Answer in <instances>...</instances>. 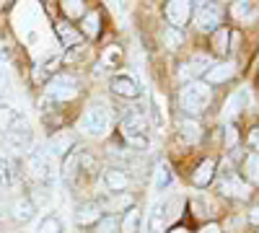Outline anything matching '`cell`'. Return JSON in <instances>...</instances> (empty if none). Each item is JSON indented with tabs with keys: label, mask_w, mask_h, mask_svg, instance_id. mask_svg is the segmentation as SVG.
Listing matches in <instances>:
<instances>
[{
	"label": "cell",
	"mask_w": 259,
	"mask_h": 233,
	"mask_svg": "<svg viewBox=\"0 0 259 233\" xmlns=\"http://www.w3.org/2000/svg\"><path fill=\"white\" fill-rule=\"evenodd\" d=\"M179 101H182L184 112H192V114L202 112L207 104H210V88H207V83L189 80L187 86L182 88V94H179Z\"/></svg>",
	"instance_id": "obj_1"
},
{
	"label": "cell",
	"mask_w": 259,
	"mask_h": 233,
	"mask_svg": "<svg viewBox=\"0 0 259 233\" xmlns=\"http://www.w3.org/2000/svg\"><path fill=\"white\" fill-rule=\"evenodd\" d=\"M122 137L133 148H148V122L140 112H133L122 119Z\"/></svg>",
	"instance_id": "obj_2"
},
{
	"label": "cell",
	"mask_w": 259,
	"mask_h": 233,
	"mask_svg": "<svg viewBox=\"0 0 259 233\" xmlns=\"http://www.w3.org/2000/svg\"><path fill=\"white\" fill-rule=\"evenodd\" d=\"M109 127H112V114L106 107H91L89 112L83 114L80 119V130L85 135H91V137H101L109 132Z\"/></svg>",
	"instance_id": "obj_3"
},
{
	"label": "cell",
	"mask_w": 259,
	"mask_h": 233,
	"mask_svg": "<svg viewBox=\"0 0 259 233\" xmlns=\"http://www.w3.org/2000/svg\"><path fill=\"white\" fill-rule=\"evenodd\" d=\"M171 210H177V202H158L153 205L148 215V233H163L166 225L177 218V213H171Z\"/></svg>",
	"instance_id": "obj_4"
},
{
	"label": "cell",
	"mask_w": 259,
	"mask_h": 233,
	"mask_svg": "<svg viewBox=\"0 0 259 233\" xmlns=\"http://www.w3.org/2000/svg\"><path fill=\"white\" fill-rule=\"evenodd\" d=\"M29 168H31V174L36 176V179H41V181H47V179H52L55 176V158H52V153L50 151H31V156H29Z\"/></svg>",
	"instance_id": "obj_5"
},
{
	"label": "cell",
	"mask_w": 259,
	"mask_h": 233,
	"mask_svg": "<svg viewBox=\"0 0 259 233\" xmlns=\"http://www.w3.org/2000/svg\"><path fill=\"white\" fill-rule=\"evenodd\" d=\"M3 140L8 143V148H13V151H29L31 148V127L18 117L11 130L3 132Z\"/></svg>",
	"instance_id": "obj_6"
},
{
	"label": "cell",
	"mask_w": 259,
	"mask_h": 233,
	"mask_svg": "<svg viewBox=\"0 0 259 233\" xmlns=\"http://www.w3.org/2000/svg\"><path fill=\"white\" fill-rule=\"evenodd\" d=\"M221 8L215 3H197V13H194V24L200 31H215L221 26Z\"/></svg>",
	"instance_id": "obj_7"
},
{
	"label": "cell",
	"mask_w": 259,
	"mask_h": 233,
	"mask_svg": "<svg viewBox=\"0 0 259 233\" xmlns=\"http://www.w3.org/2000/svg\"><path fill=\"white\" fill-rule=\"evenodd\" d=\"M50 96L52 99H57V101H70V99H75L78 96V83H75V78H70V75H55L52 80H50Z\"/></svg>",
	"instance_id": "obj_8"
},
{
	"label": "cell",
	"mask_w": 259,
	"mask_h": 233,
	"mask_svg": "<svg viewBox=\"0 0 259 233\" xmlns=\"http://www.w3.org/2000/svg\"><path fill=\"white\" fill-rule=\"evenodd\" d=\"M189 16H192V3H184V0H174V3H168L166 6V18L174 24V29L177 26H184L187 21H189Z\"/></svg>",
	"instance_id": "obj_9"
},
{
	"label": "cell",
	"mask_w": 259,
	"mask_h": 233,
	"mask_svg": "<svg viewBox=\"0 0 259 233\" xmlns=\"http://www.w3.org/2000/svg\"><path fill=\"white\" fill-rule=\"evenodd\" d=\"M221 192L228 195V197H239V200H244V197H249V184H246L244 179H239L236 174H231V176L223 179Z\"/></svg>",
	"instance_id": "obj_10"
},
{
	"label": "cell",
	"mask_w": 259,
	"mask_h": 233,
	"mask_svg": "<svg viewBox=\"0 0 259 233\" xmlns=\"http://www.w3.org/2000/svg\"><path fill=\"white\" fill-rule=\"evenodd\" d=\"M112 91L117 96H124V99H135L140 91H138V83L130 78V75H117L112 78Z\"/></svg>",
	"instance_id": "obj_11"
},
{
	"label": "cell",
	"mask_w": 259,
	"mask_h": 233,
	"mask_svg": "<svg viewBox=\"0 0 259 233\" xmlns=\"http://www.w3.org/2000/svg\"><path fill=\"white\" fill-rule=\"evenodd\" d=\"M73 143H75V137H73L70 132H57V135L50 140V148H47V151L52 153V158H55V156H70Z\"/></svg>",
	"instance_id": "obj_12"
},
{
	"label": "cell",
	"mask_w": 259,
	"mask_h": 233,
	"mask_svg": "<svg viewBox=\"0 0 259 233\" xmlns=\"http://www.w3.org/2000/svg\"><path fill=\"white\" fill-rule=\"evenodd\" d=\"M99 218H101V207L94 205V202L80 205V207H78V213H75V220H78L80 225H91V223H96Z\"/></svg>",
	"instance_id": "obj_13"
},
{
	"label": "cell",
	"mask_w": 259,
	"mask_h": 233,
	"mask_svg": "<svg viewBox=\"0 0 259 233\" xmlns=\"http://www.w3.org/2000/svg\"><path fill=\"white\" fill-rule=\"evenodd\" d=\"M249 91L246 88H241V91H236L228 101H226V117H236V114H239L244 107H246V104H249Z\"/></svg>",
	"instance_id": "obj_14"
},
{
	"label": "cell",
	"mask_w": 259,
	"mask_h": 233,
	"mask_svg": "<svg viewBox=\"0 0 259 233\" xmlns=\"http://www.w3.org/2000/svg\"><path fill=\"white\" fill-rule=\"evenodd\" d=\"M210 70V57H194L192 62H184L182 65V70H179V78L182 80H187V78H194L200 70Z\"/></svg>",
	"instance_id": "obj_15"
},
{
	"label": "cell",
	"mask_w": 259,
	"mask_h": 233,
	"mask_svg": "<svg viewBox=\"0 0 259 233\" xmlns=\"http://www.w3.org/2000/svg\"><path fill=\"white\" fill-rule=\"evenodd\" d=\"M212 176H215V163H212V161L207 158V161H202V163L197 166V171H194L192 181L197 184V187H207Z\"/></svg>",
	"instance_id": "obj_16"
},
{
	"label": "cell",
	"mask_w": 259,
	"mask_h": 233,
	"mask_svg": "<svg viewBox=\"0 0 259 233\" xmlns=\"http://www.w3.org/2000/svg\"><path fill=\"white\" fill-rule=\"evenodd\" d=\"M138 225H140V210L138 207H130L127 213H124V218L119 220V228H122V233H135Z\"/></svg>",
	"instance_id": "obj_17"
},
{
	"label": "cell",
	"mask_w": 259,
	"mask_h": 233,
	"mask_svg": "<svg viewBox=\"0 0 259 233\" xmlns=\"http://www.w3.org/2000/svg\"><path fill=\"white\" fill-rule=\"evenodd\" d=\"M233 75V68L228 65V62H221V65H212L207 70V83H223Z\"/></svg>",
	"instance_id": "obj_18"
},
{
	"label": "cell",
	"mask_w": 259,
	"mask_h": 233,
	"mask_svg": "<svg viewBox=\"0 0 259 233\" xmlns=\"http://www.w3.org/2000/svg\"><path fill=\"white\" fill-rule=\"evenodd\" d=\"M168 184H171V168L166 163H158L156 166V176H153V189L156 192H163Z\"/></svg>",
	"instance_id": "obj_19"
},
{
	"label": "cell",
	"mask_w": 259,
	"mask_h": 233,
	"mask_svg": "<svg viewBox=\"0 0 259 233\" xmlns=\"http://www.w3.org/2000/svg\"><path fill=\"white\" fill-rule=\"evenodd\" d=\"M57 34H60L65 47H73V44H78V41H80V34L75 29H70V24H60L57 26Z\"/></svg>",
	"instance_id": "obj_20"
},
{
	"label": "cell",
	"mask_w": 259,
	"mask_h": 233,
	"mask_svg": "<svg viewBox=\"0 0 259 233\" xmlns=\"http://www.w3.org/2000/svg\"><path fill=\"white\" fill-rule=\"evenodd\" d=\"M13 215H16V220L26 223V220L34 215V205H31L29 200H18V202H16V207H13Z\"/></svg>",
	"instance_id": "obj_21"
},
{
	"label": "cell",
	"mask_w": 259,
	"mask_h": 233,
	"mask_svg": "<svg viewBox=\"0 0 259 233\" xmlns=\"http://www.w3.org/2000/svg\"><path fill=\"white\" fill-rule=\"evenodd\" d=\"M179 130H182V135H184L189 143H194V140L200 137V124L194 122V119H182V122H179Z\"/></svg>",
	"instance_id": "obj_22"
},
{
	"label": "cell",
	"mask_w": 259,
	"mask_h": 233,
	"mask_svg": "<svg viewBox=\"0 0 259 233\" xmlns=\"http://www.w3.org/2000/svg\"><path fill=\"white\" fill-rule=\"evenodd\" d=\"M16 119H18V114H16L11 107H0V135L8 132L11 127L16 124Z\"/></svg>",
	"instance_id": "obj_23"
},
{
	"label": "cell",
	"mask_w": 259,
	"mask_h": 233,
	"mask_svg": "<svg viewBox=\"0 0 259 233\" xmlns=\"http://www.w3.org/2000/svg\"><path fill=\"white\" fill-rule=\"evenodd\" d=\"M130 205H133V197H130V195H117V197H109V200H104V207L106 210H112V213H114V210H124V207H130Z\"/></svg>",
	"instance_id": "obj_24"
},
{
	"label": "cell",
	"mask_w": 259,
	"mask_h": 233,
	"mask_svg": "<svg viewBox=\"0 0 259 233\" xmlns=\"http://www.w3.org/2000/svg\"><path fill=\"white\" fill-rule=\"evenodd\" d=\"M106 184H109V189L119 192V189H124V187L130 184V179H127L122 171H106Z\"/></svg>",
	"instance_id": "obj_25"
},
{
	"label": "cell",
	"mask_w": 259,
	"mask_h": 233,
	"mask_svg": "<svg viewBox=\"0 0 259 233\" xmlns=\"http://www.w3.org/2000/svg\"><path fill=\"white\" fill-rule=\"evenodd\" d=\"M36 233H62V223L57 220V218H45L39 223V228H36Z\"/></svg>",
	"instance_id": "obj_26"
},
{
	"label": "cell",
	"mask_w": 259,
	"mask_h": 233,
	"mask_svg": "<svg viewBox=\"0 0 259 233\" xmlns=\"http://www.w3.org/2000/svg\"><path fill=\"white\" fill-rule=\"evenodd\" d=\"M163 41H166V47L177 50V47H182L184 36H182V31H179V29H166V31H163Z\"/></svg>",
	"instance_id": "obj_27"
},
{
	"label": "cell",
	"mask_w": 259,
	"mask_h": 233,
	"mask_svg": "<svg viewBox=\"0 0 259 233\" xmlns=\"http://www.w3.org/2000/svg\"><path fill=\"white\" fill-rule=\"evenodd\" d=\"M244 171L251 181H259V153L256 156H249L246 163H244Z\"/></svg>",
	"instance_id": "obj_28"
},
{
	"label": "cell",
	"mask_w": 259,
	"mask_h": 233,
	"mask_svg": "<svg viewBox=\"0 0 259 233\" xmlns=\"http://www.w3.org/2000/svg\"><path fill=\"white\" fill-rule=\"evenodd\" d=\"M83 31L89 36H96L99 34V13H89L83 18Z\"/></svg>",
	"instance_id": "obj_29"
},
{
	"label": "cell",
	"mask_w": 259,
	"mask_h": 233,
	"mask_svg": "<svg viewBox=\"0 0 259 233\" xmlns=\"http://www.w3.org/2000/svg\"><path fill=\"white\" fill-rule=\"evenodd\" d=\"M75 166H78V156H68V161H65V166H62V176H65V181H73V176H75Z\"/></svg>",
	"instance_id": "obj_30"
},
{
	"label": "cell",
	"mask_w": 259,
	"mask_h": 233,
	"mask_svg": "<svg viewBox=\"0 0 259 233\" xmlns=\"http://www.w3.org/2000/svg\"><path fill=\"white\" fill-rule=\"evenodd\" d=\"M215 50H218L221 55L228 52V29H218V31H215Z\"/></svg>",
	"instance_id": "obj_31"
},
{
	"label": "cell",
	"mask_w": 259,
	"mask_h": 233,
	"mask_svg": "<svg viewBox=\"0 0 259 233\" xmlns=\"http://www.w3.org/2000/svg\"><path fill=\"white\" fill-rule=\"evenodd\" d=\"M62 11L68 16H73V18H78V16H83V3H80V0H65Z\"/></svg>",
	"instance_id": "obj_32"
},
{
	"label": "cell",
	"mask_w": 259,
	"mask_h": 233,
	"mask_svg": "<svg viewBox=\"0 0 259 233\" xmlns=\"http://www.w3.org/2000/svg\"><path fill=\"white\" fill-rule=\"evenodd\" d=\"M233 13L239 16V18H254V16H256V11H254L251 3H236V6H233Z\"/></svg>",
	"instance_id": "obj_33"
},
{
	"label": "cell",
	"mask_w": 259,
	"mask_h": 233,
	"mask_svg": "<svg viewBox=\"0 0 259 233\" xmlns=\"http://www.w3.org/2000/svg\"><path fill=\"white\" fill-rule=\"evenodd\" d=\"M119 228V220L114 218V215H109V218H104L101 223H99V233H114Z\"/></svg>",
	"instance_id": "obj_34"
},
{
	"label": "cell",
	"mask_w": 259,
	"mask_h": 233,
	"mask_svg": "<svg viewBox=\"0 0 259 233\" xmlns=\"http://www.w3.org/2000/svg\"><path fill=\"white\" fill-rule=\"evenodd\" d=\"M226 145L228 148L236 145V130H233V127H226Z\"/></svg>",
	"instance_id": "obj_35"
},
{
	"label": "cell",
	"mask_w": 259,
	"mask_h": 233,
	"mask_svg": "<svg viewBox=\"0 0 259 233\" xmlns=\"http://www.w3.org/2000/svg\"><path fill=\"white\" fill-rule=\"evenodd\" d=\"M249 145L259 151V127H256V130H251V135H249Z\"/></svg>",
	"instance_id": "obj_36"
},
{
	"label": "cell",
	"mask_w": 259,
	"mask_h": 233,
	"mask_svg": "<svg viewBox=\"0 0 259 233\" xmlns=\"http://www.w3.org/2000/svg\"><path fill=\"white\" fill-rule=\"evenodd\" d=\"M200 233H221V225H215V223H210V225H205Z\"/></svg>",
	"instance_id": "obj_37"
},
{
	"label": "cell",
	"mask_w": 259,
	"mask_h": 233,
	"mask_svg": "<svg viewBox=\"0 0 259 233\" xmlns=\"http://www.w3.org/2000/svg\"><path fill=\"white\" fill-rule=\"evenodd\" d=\"M249 220H251V223H259V207H254L251 213H249Z\"/></svg>",
	"instance_id": "obj_38"
},
{
	"label": "cell",
	"mask_w": 259,
	"mask_h": 233,
	"mask_svg": "<svg viewBox=\"0 0 259 233\" xmlns=\"http://www.w3.org/2000/svg\"><path fill=\"white\" fill-rule=\"evenodd\" d=\"M168 233H189L187 228H174V230H168Z\"/></svg>",
	"instance_id": "obj_39"
},
{
	"label": "cell",
	"mask_w": 259,
	"mask_h": 233,
	"mask_svg": "<svg viewBox=\"0 0 259 233\" xmlns=\"http://www.w3.org/2000/svg\"><path fill=\"white\" fill-rule=\"evenodd\" d=\"M0 83H6V70L0 68Z\"/></svg>",
	"instance_id": "obj_40"
},
{
	"label": "cell",
	"mask_w": 259,
	"mask_h": 233,
	"mask_svg": "<svg viewBox=\"0 0 259 233\" xmlns=\"http://www.w3.org/2000/svg\"><path fill=\"white\" fill-rule=\"evenodd\" d=\"M3 6H6V3H0V8H3Z\"/></svg>",
	"instance_id": "obj_41"
}]
</instances>
